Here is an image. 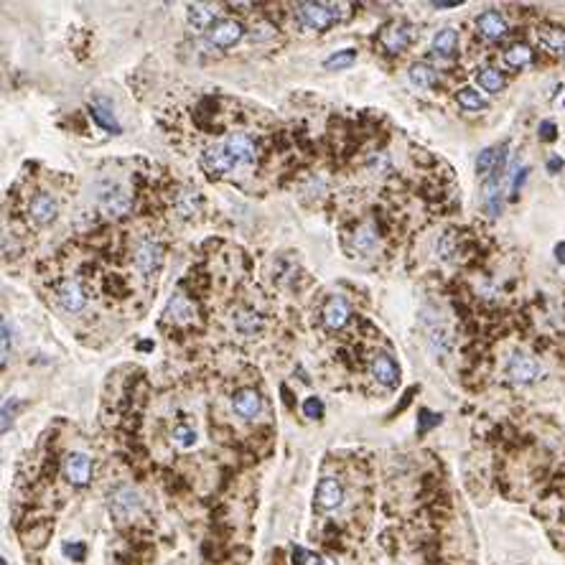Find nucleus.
<instances>
[{"instance_id":"f257e3e1","label":"nucleus","mask_w":565,"mask_h":565,"mask_svg":"<svg viewBox=\"0 0 565 565\" xmlns=\"http://www.w3.org/2000/svg\"><path fill=\"white\" fill-rule=\"evenodd\" d=\"M257 151H255V140L245 133H229L227 138L209 146L201 153V166H204L209 174H234L237 169H247V166L255 164Z\"/></svg>"},{"instance_id":"f03ea898","label":"nucleus","mask_w":565,"mask_h":565,"mask_svg":"<svg viewBox=\"0 0 565 565\" xmlns=\"http://www.w3.org/2000/svg\"><path fill=\"white\" fill-rule=\"evenodd\" d=\"M298 18L301 24L311 31H326L336 18V11L329 3H301L298 6Z\"/></svg>"},{"instance_id":"7ed1b4c3","label":"nucleus","mask_w":565,"mask_h":565,"mask_svg":"<svg viewBox=\"0 0 565 565\" xmlns=\"http://www.w3.org/2000/svg\"><path fill=\"white\" fill-rule=\"evenodd\" d=\"M242 36H245L242 24H237L232 18H221V21H216V24L206 31V41L216 49H229V46H234V44L242 41Z\"/></svg>"},{"instance_id":"20e7f679","label":"nucleus","mask_w":565,"mask_h":565,"mask_svg":"<svg viewBox=\"0 0 565 565\" xmlns=\"http://www.w3.org/2000/svg\"><path fill=\"white\" fill-rule=\"evenodd\" d=\"M99 206H102V211L110 216H123L130 211V206H133V196H130V191L125 186H107L99 191L97 196Z\"/></svg>"},{"instance_id":"39448f33","label":"nucleus","mask_w":565,"mask_h":565,"mask_svg":"<svg viewBox=\"0 0 565 565\" xmlns=\"http://www.w3.org/2000/svg\"><path fill=\"white\" fill-rule=\"evenodd\" d=\"M138 509H140V494L133 486H117L110 494V512L115 514L117 519L133 517Z\"/></svg>"},{"instance_id":"423d86ee","label":"nucleus","mask_w":565,"mask_h":565,"mask_svg":"<svg viewBox=\"0 0 565 565\" xmlns=\"http://www.w3.org/2000/svg\"><path fill=\"white\" fill-rule=\"evenodd\" d=\"M341 501H344V486H341V481H336L331 476L321 479L319 486H316V504L324 512H331V509L341 507Z\"/></svg>"},{"instance_id":"0eeeda50","label":"nucleus","mask_w":565,"mask_h":565,"mask_svg":"<svg viewBox=\"0 0 565 565\" xmlns=\"http://www.w3.org/2000/svg\"><path fill=\"white\" fill-rule=\"evenodd\" d=\"M64 476L69 484H74V486H84V484L92 479V461H89L87 454H79V451H74V454H69L64 459Z\"/></svg>"},{"instance_id":"6e6552de","label":"nucleus","mask_w":565,"mask_h":565,"mask_svg":"<svg viewBox=\"0 0 565 565\" xmlns=\"http://www.w3.org/2000/svg\"><path fill=\"white\" fill-rule=\"evenodd\" d=\"M164 262V247L158 245L156 239H146L140 242L138 252H135V268L143 275H153Z\"/></svg>"},{"instance_id":"1a4fd4ad","label":"nucleus","mask_w":565,"mask_h":565,"mask_svg":"<svg viewBox=\"0 0 565 565\" xmlns=\"http://www.w3.org/2000/svg\"><path fill=\"white\" fill-rule=\"evenodd\" d=\"M29 211H31V219H34L36 224L46 227V224H51V221L56 219L59 204H56V199L49 196V194H36V196L31 199Z\"/></svg>"},{"instance_id":"9d476101","label":"nucleus","mask_w":565,"mask_h":565,"mask_svg":"<svg viewBox=\"0 0 565 565\" xmlns=\"http://www.w3.org/2000/svg\"><path fill=\"white\" fill-rule=\"evenodd\" d=\"M56 298L61 309L69 311V314H76V311H82L84 304H87V296H84L82 286L76 283V280H64L56 291Z\"/></svg>"},{"instance_id":"9b49d317","label":"nucleus","mask_w":565,"mask_h":565,"mask_svg":"<svg viewBox=\"0 0 565 565\" xmlns=\"http://www.w3.org/2000/svg\"><path fill=\"white\" fill-rule=\"evenodd\" d=\"M507 374L517 385H527V382H532L537 377V361L527 354H512V359L507 364Z\"/></svg>"},{"instance_id":"f8f14e48","label":"nucleus","mask_w":565,"mask_h":565,"mask_svg":"<svg viewBox=\"0 0 565 565\" xmlns=\"http://www.w3.org/2000/svg\"><path fill=\"white\" fill-rule=\"evenodd\" d=\"M476 29L484 39L496 41V39H501V36L507 34V21H504L501 13H496V11H484L481 16L476 18Z\"/></svg>"},{"instance_id":"ddd939ff","label":"nucleus","mask_w":565,"mask_h":565,"mask_svg":"<svg viewBox=\"0 0 565 565\" xmlns=\"http://www.w3.org/2000/svg\"><path fill=\"white\" fill-rule=\"evenodd\" d=\"M232 408H234V413H237L239 418L252 420V418H257V415H260L262 400H260V395H257L255 390H239V392H234V397H232Z\"/></svg>"},{"instance_id":"4468645a","label":"nucleus","mask_w":565,"mask_h":565,"mask_svg":"<svg viewBox=\"0 0 565 565\" xmlns=\"http://www.w3.org/2000/svg\"><path fill=\"white\" fill-rule=\"evenodd\" d=\"M410 39H413V36H410V29L408 26H402V24L387 26V29L379 34V44H382L390 54L402 51V49L410 44Z\"/></svg>"},{"instance_id":"2eb2a0df","label":"nucleus","mask_w":565,"mask_h":565,"mask_svg":"<svg viewBox=\"0 0 565 565\" xmlns=\"http://www.w3.org/2000/svg\"><path fill=\"white\" fill-rule=\"evenodd\" d=\"M372 374L379 385L392 387L397 382V377H400V369H397L395 359L390 354H377L372 359Z\"/></svg>"},{"instance_id":"dca6fc26","label":"nucleus","mask_w":565,"mask_h":565,"mask_svg":"<svg viewBox=\"0 0 565 565\" xmlns=\"http://www.w3.org/2000/svg\"><path fill=\"white\" fill-rule=\"evenodd\" d=\"M349 321V306H346L344 298H329V304L324 306V324L329 329H341Z\"/></svg>"},{"instance_id":"f3484780","label":"nucleus","mask_w":565,"mask_h":565,"mask_svg":"<svg viewBox=\"0 0 565 565\" xmlns=\"http://www.w3.org/2000/svg\"><path fill=\"white\" fill-rule=\"evenodd\" d=\"M189 24L196 31H209L216 24V8L204 6V3H196V6H189Z\"/></svg>"},{"instance_id":"a211bd4d","label":"nucleus","mask_w":565,"mask_h":565,"mask_svg":"<svg viewBox=\"0 0 565 565\" xmlns=\"http://www.w3.org/2000/svg\"><path fill=\"white\" fill-rule=\"evenodd\" d=\"M92 117L97 120L105 130H112V133H120V123L115 120V112H112V105L107 99L97 97L92 102Z\"/></svg>"},{"instance_id":"6ab92c4d","label":"nucleus","mask_w":565,"mask_h":565,"mask_svg":"<svg viewBox=\"0 0 565 565\" xmlns=\"http://www.w3.org/2000/svg\"><path fill=\"white\" fill-rule=\"evenodd\" d=\"M459 46V34L454 29H443L433 36V51L441 54V56H451Z\"/></svg>"},{"instance_id":"aec40b11","label":"nucleus","mask_w":565,"mask_h":565,"mask_svg":"<svg viewBox=\"0 0 565 565\" xmlns=\"http://www.w3.org/2000/svg\"><path fill=\"white\" fill-rule=\"evenodd\" d=\"M504 151V148H501ZM501 151L499 148H484L481 153H479L476 158V174L479 176H491L496 171V166H499L501 161Z\"/></svg>"},{"instance_id":"412c9836","label":"nucleus","mask_w":565,"mask_h":565,"mask_svg":"<svg viewBox=\"0 0 565 565\" xmlns=\"http://www.w3.org/2000/svg\"><path fill=\"white\" fill-rule=\"evenodd\" d=\"M476 82L484 92H501L504 89V76H501V71L491 69V66H484V69L476 71Z\"/></svg>"},{"instance_id":"4be33fe9","label":"nucleus","mask_w":565,"mask_h":565,"mask_svg":"<svg viewBox=\"0 0 565 565\" xmlns=\"http://www.w3.org/2000/svg\"><path fill=\"white\" fill-rule=\"evenodd\" d=\"M504 61H507L512 69H522L532 61V49L524 46V44H514L504 51Z\"/></svg>"},{"instance_id":"5701e85b","label":"nucleus","mask_w":565,"mask_h":565,"mask_svg":"<svg viewBox=\"0 0 565 565\" xmlns=\"http://www.w3.org/2000/svg\"><path fill=\"white\" fill-rule=\"evenodd\" d=\"M408 76H410V82H413L418 89H428V87L436 84V71H433L428 64H413L408 71Z\"/></svg>"},{"instance_id":"b1692460","label":"nucleus","mask_w":565,"mask_h":565,"mask_svg":"<svg viewBox=\"0 0 565 565\" xmlns=\"http://www.w3.org/2000/svg\"><path fill=\"white\" fill-rule=\"evenodd\" d=\"M540 44L553 54H565V31L560 29L540 31Z\"/></svg>"},{"instance_id":"393cba45","label":"nucleus","mask_w":565,"mask_h":565,"mask_svg":"<svg viewBox=\"0 0 565 565\" xmlns=\"http://www.w3.org/2000/svg\"><path fill=\"white\" fill-rule=\"evenodd\" d=\"M169 319L179 321V324H184V321H191L194 319V306L189 304L184 296H176L174 301L169 304Z\"/></svg>"},{"instance_id":"a878e982","label":"nucleus","mask_w":565,"mask_h":565,"mask_svg":"<svg viewBox=\"0 0 565 565\" xmlns=\"http://www.w3.org/2000/svg\"><path fill=\"white\" fill-rule=\"evenodd\" d=\"M456 99H459V105H461V107H466V110H484V107L489 105V102H486V99H484L481 94H479L476 89H471V87L459 89Z\"/></svg>"},{"instance_id":"bb28decb","label":"nucleus","mask_w":565,"mask_h":565,"mask_svg":"<svg viewBox=\"0 0 565 565\" xmlns=\"http://www.w3.org/2000/svg\"><path fill=\"white\" fill-rule=\"evenodd\" d=\"M374 245H377V232H374L372 224H364V227L356 229V234H354V247H356V250L369 252Z\"/></svg>"},{"instance_id":"cd10ccee","label":"nucleus","mask_w":565,"mask_h":565,"mask_svg":"<svg viewBox=\"0 0 565 565\" xmlns=\"http://www.w3.org/2000/svg\"><path fill=\"white\" fill-rule=\"evenodd\" d=\"M356 59V51L354 49H344V51H336L334 56L326 59V69L331 71H339V69H349L351 64H354Z\"/></svg>"},{"instance_id":"c85d7f7f","label":"nucleus","mask_w":565,"mask_h":565,"mask_svg":"<svg viewBox=\"0 0 565 565\" xmlns=\"http://www.w3.org/2000/svg\"><path fill=\"white\" fill-rule=\"evenodd\" d=\"M174 443L179 449H191L194 443H196V431L189 426H176L174 428Z\"/></svg>"},{"instance_id":"c756f323","label":"nucleus","mask_w":565,"mask_h":565,"mask_svg":"<svg viewBox=\"0 0 565 565\" xmlns=\"http://www.w3.org/2000/svg\"><path fill=\"white\" fill-rule=\"evenodd\" d=\"M260 326V319H257V314H239L237 316V329L239 331H245V334H250V331H255V329Z\"/></svg>"},{"instance_id":"7c9ffc66","label":"nucleus","mask_w":565,"mask_h":565,"mask_svg":"<svg viewBox=\"0 0 565 565\" xmlns=\"http://www.w3.org/2000/svg\"><path fill=\"white\" fill-rule=\"evenodd\" d=\"M304 415L311 420L321 418V415H324V402H321L319 397H309V400L304 402Z\"/></svg>"},{"instance_id":"2f4dec72","label":"nucleus","mask_w":565,"mask_h":565,"mask_svg":"<svg viewBox=\"0 0 565 565\" xmlns=\"http://www.w3.org/2000/svg\"><path fill=\"white\" fill-rule=\"evenodd\" d=\"M64 555L66 558H71V560H84V555H87V548H84L82 542H66L64 545Z\"/></svg>"},{"instance_id":"473e14b6","label":"nucleus","mask_w":565,"mask_h":565,"mask_svg":"<svg viewBox=\"0 0 565 565\" xmlns=\"http://www.w3.org/2000/svg\"><path fill=\"white\" fill-rule=\"evenodd\" d=\"M438 423H441V415H433V413H428V410H420V426H418L420 433H426L428 428L438 426Z\"/></svg>"},{"instance_id":"72a5a7b5","label":"nucleus","mask_w":565,"mask_h":565,"mask_svg":"<svg viewBox=\"0 0 565 565\" xmlns=\"http://www.w3.org/2000/svg\"><path fill=\"white\" fill-rule=\"evenodd\" d=\"M8 349H11V331H8V321L3 319V356H0L3 367L8 364Z\"/></svg>"},{"instance_id":"f704fd0d","label":"nucleus","mask_w":565,"mask_h":565,"mask_svg":"<svg viewBox=\"0 0 565 565\" xmlns=\"http://www.w3.org/2000/svg\"><path fill=\"white\" fill-rule=\"evenodd\" d=\"M555 133H558L555 123H550V120H542V123H540V138L542 140H555Z\"/></svg>"},{"instance_id":"c9c22d12","label":"nucleus","mask_w":565,"mask_h":565,"mask_svg":"<svg viewBox=\"0 0 565 565\" xmlns=\"http://www.w3.org/2000/svg\"><path fill=\"white\" fill-rule=\"evenodd\" d=\"M306 560H309V553L304 548L293 550V565H306Z\"/></svg>"},{"instance_id":"e433bc0d","label":"nucleus","mask_w":565,"mask_h":565,"mask_svg":"<svg viewBox=\"0 0 565 565\" xmlns=\"http://www.w3.org/2000/svg\"><path fill=\"white\" fill-rule=\"evenodd\" d=\"M461 6V0H433V8H438V11H443V8H456Z\"/></svg>"},{"instance_id":"4c0bfd02","label":"nucleus","mask_w":565,"mask_h":565,"mask_svg":"<svg viewBox=\"0 0 565 565\" xmlns=\"http://www.w3.org/2000/svg\"><path fill=\"white\" fill-rule=\"evenodd\" d=\"M560 169H563V158L553 156V158H550V161H548V171H550V174H558Z\"/></svg>"},{"instance_id":"58836bf2","label":"nucleus","mask_w":565,"mask_h":565,"mask_svg":"<svg viewBox=\"0 0 565 565\" xmlns=\"http://www.w3.org/2000/svg\"><path fill=\"white\" fill-rule=\"evenodd\" d=\"M555 260H558L560 265H565V242H560V245H555Z\"/></svg>"},{"instance_id":"ea45409f","label":"nucleus","mask_w":565,"mask_h":565,"mask_svg":"<svg viewBox=\"0 0 565 565\" xmlns=\"http://www.w3.org/2000/svg\"><path fill=\"white\" fill-rule=\"evenodd\" d=\"M311 565H336V560H331V558H319V560H314Z\"/></svg>"}]
</instances>
